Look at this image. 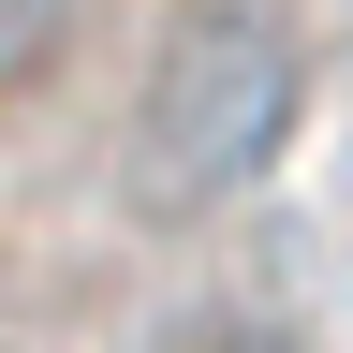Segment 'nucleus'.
Instances as JSON below:
<instances>
[{"instance_id":"f257e3e1","label":"nucleus","mask_w":353,"mask_h":353,"mask_svg":"<svg viewBox=\"0 0 353 353\" xmlns=\"http://www.w3.org/2000/svg\"><path fill=\"white\" fill-rule=\"evenodd\" d=\"M294 118H309L294 15H265V0H192V15L162 30V59H148V176L176 206L192 192H250V176L294 148Z\"/></svg>"},{"instance_id":"f03ea898","label":"nucleus","mask_w":353,"mask_h":353,"mask_svg":"<svg viewBox=\"0 0 353 353\" xmlns=\"http://www.w3.org/2000/svg\"><path fill=\"white\" fill-rule=\"evenodd\" d=\"M162 353H294L280 324H250V309H206V324H176Z\"/></svg>"}]
</instances>
